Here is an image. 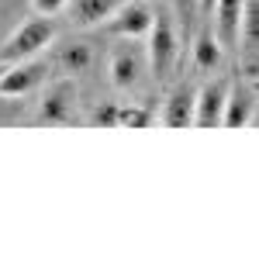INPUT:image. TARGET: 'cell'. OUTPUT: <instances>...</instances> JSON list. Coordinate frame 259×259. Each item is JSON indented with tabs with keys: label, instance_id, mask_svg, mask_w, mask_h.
Masks as SVG:
<instances>
[{
	"label": "cell",
	"instance_id": "6da1fadb",
	"mask_svg": "<svg viewBox=\"0 0 259 259\" xmlns=\"http://www.w3.org/2000/svg\"><path fill=\"white\" fill-rule=\"evenodd\" d=\"M145 38H149V45H145L149 73L156 80H169V73H173V66L180 59V31H177V24H173V14L169 11H156Z\"/></svg>",
	"mask_w": 259,
	"mask_h": 259
},
{
	"label": "cell",
	"instance_id": "7a4b0ae2",
	"mask_svg": "<svg viewBox=\"0 0 259 259\" xmlns=\"http://www.w3.org/2000/svg\"><path fill=\"white\" fill-rule=\"evenodd\" d=\"M52 41H56V24H52V21L41 18V14L38 18H28L0 41V62L11 66V62L35 59V56H41Z\"/></svg>",
	"mask_w": 259,
	"mask_h": 259
},
{
	"label": "cell",
	"instance_id": "3957f363",
	"mask_svg": "<svg viewBox=\"0 0 259 259\" xmlns=\"http://www.w3.org/2000/svg\"><path fill=\"white\" fill-rule=\"evenodd\" d=\"M107 73H111V83H114L118 90H139L142 80H145V73H149L145 49L135 45V38H121V45L111 49Z\"/></svg>",
	"mask_w": 259,
	"mask_h": 259
},
{
	"label": "cell",
	"instance_id": "277c9868",
	"mask_svg": "<svg viewBox=\"0 0 259 259\" xmlns=\"http://www.w3.org/2000/svg\"><path fill=\"white\" fill-rule=\"evenodd\" d=\"M76 83L73 76H56V80L45 87V94L38 100V114L35 118L41 124H69L76 114Z\"/></svg>",
	"mask_w": 259,
	"mask_h": 259
},
{
	"label": "cell",
	"instance_id": "5b68a950",
	"mask_svg": "<svg viewBox=\"0 0 259 259\" xmlns=\"http://www.w3.org/2000/svg\"><path fill=\"white\" fill-rule=\"evenodd\" d=\"M45 73H49V62H41L38 56L24 62H11L0 76V97H28L35 94L41 83H45Z\"/></svg>",
	"mask_w": 259,
	"mask_h": 259
},
{
	"label": "cell",
	"instance_id": "8992f818",
	"mask_svg": "<svg viewBox=\"0 0 259 259\" xmlns=\"http://www.w3.org/2000/svg\"><path fill=\"white\" fill-rule=\"evenodd\" d=\"M156 18V11L145 4V0H124L111 18L104 21V28L118 38H142L149 31V24Z\"/></svg>",
	"mask_w": 259,
	"mask_h": 259
},
{
	"label": "cell",
	"instance_id": "52a82bcc",
	"mask_svg": "<svg viewBox=\"0 0 259 259\" xmlns=\"http://www.w3.org/2000/svg\"><path fill=\"white\" fill-rule=\"evenodd\" d=\"M232 83L218 76V80L204 83L194 94V121L190 128H221V111H225V97H228Z\"/></svg>",
	"mask_w": 259,
	"mask_h": 259
},
{
	"label": "cell",
	"instance_id": "ba28073f",
	"mask_svg": "<svg viewBox=\"0 0 259 259\" xmlns=\"http://www.w3.org/2000/svg\"><path fill=\"white\" fill-rule=\"evenodd\" d=\"M90 66H94V45L90 41L69 38L62 45H56V52H52V69L59 76H80Z\"/></svg>",
	"mask_w": 259,
	"mask_h": 259
},
{
	"label": "cell",
	"instance_id": "9c48e42d",
	"mask_svg": "<svg viewBox=\"0 0 259 259\" xmlns=\"http://www.w3.org/2000/svg\"><path fill=\"white\" fill-rule=\"evenodd\" d=\"M242 7H245V0H214L211 18H214V38L221 41V49H239Z\"/></svg>",
	"mask_w": 259,
	"mask_h": 259
},
{
	"label": "cell",
	"instance_id": "30bf717a",
	"mask_svg": "<svg viewBox=\"0 0 259 259\" xmlns=\"http://www.w3.org/2000/svg\"><path fill=\"white\" fill-rule=\"evenodd\" d=\"M124 0H66V14L76 28H100Z\"/></svg>",
	"mask_w": 259,
	"mask_h": 259
},
{
	"label": "cell",
	"instance_id": "8fae6325",
	"mask_svg": "<svg viewBox=\"0 0 259 259\" xmlns=\"http://www.w3.org/2000/svg\"><path fill=\"white\" fill-rule=\"evenodd\" d=\"M256 111V97L245 83H232L228 97H225V111H221V128H245Z\"/></svg>",
	"mask_w": 259,
	"mask_h": 259
},
{
	"label": "cell",
	"instance_id": "7c38bea8",
	"mask_svg": "<svg viewBox=\"0 0 259 259\" xmlns=\"http://www.w3.org/2000/svg\"><path fill=\"white\" fill-rule=\"evenodd\" d=\"M194 94L197 90L187 87V83H180L169 94L166 107H162V124L166 128H190V121H194Z\"/></svg>",
	"mask_w": 259,
	"mask_h": 259
},
{
	"label": "cell",
	"instance_id": "4fadbf2b",
	"mask_svg": "<svg viewBox=\"0 0 259 259\" xmlns=\"http://www.w3.org/2000/svg\"><path fill=\"white\" fill-rule=\"evenodd\" d=\"M221 41L214 38V31H200L197 41H194V66L200 73H214L221 66Z\"/></svg>",
	"mask_w": 259,
	"mask_h": 259
},
{
	"label": "cell",
	"instance_id": "5bb4252c",
	"mask_svg": "<svg viewBox=\"0 0 259 259\" xmlns=\"http://www.w3.org/2000/svg\"><path fill=\"white\" fill-rule=\"evenodd\" d=\"M149 118H152V114H149L145 107H132V104H128V107H118L114 128H145Z\"/></svg>",
	"mask_w": 259,
	"mask_h": 259
},
{
	"label": "cell",
	"instance_id": "9a60e30c",
	"mask_svg": "<svg viewBox=\"0 0 259 259\" xmlns=\"http://www.w3.org/2000/svg\"><path fill=\"white\" fill-rule=\"evenodd\" d=\"M31 11L41 18H56L59 11H66V0H31Z\"/></svg>",
	"mask_w": 259,
	"mask_h": 259
},
{
	"label": "cell",
	"instance_id": "2e32d148",
	"mask_svg": "<svg viewBox=\"0 0 259 259\" xmlns=\"http://www.w3.org/2000/svg\"><path fill=\"white\" fill-rule=\"evenodd\" d=\"M114 118H118V104H104L94 111V124H100V128H114Z\"/></svg>",
	"mask_w": 259,
	"mask_h": 259
},
{
	"label": "cell",
	"instance_id": "e0dca14e",
	"mask_svg": "<svg viewBox=\"0 0 259 259\" xmlns=\"http://www.w3.org/2000/svg\"><path fill=\"white\" fill-rule=\"evenodd\" d=\"M211 7H214V0H197V11L204 18H211Z\"/></svg>",
	"mask_w": 259,
	"mask_h": 259
},
{
	"label": "cell",
	"instance_id": "ac0fdd59",
	"mask_svg": "<svg viewBox=\"0 0 259 259\" xmlns=\"http://www.w3.org/2000/svg\"><path fill=\"white\" fill-rule=\"evenodd\" d=\"M4 69H7V62H0V76H4Z\"/></svg>",
	"mask_w": 259,
	"mask_h": 259
},
{
	"label": "cell",
	"instance_id": "d6986e66",
	"mask_svg": "<svg viewBox=\"0 0 259 259\" xmlns=\"http://www.w3.org/2000/svg\"><path fill=\"white\" fill-rule=\"evenodd\" d=\"M4 118H7V114H4V111H0V121H4Z\"/></svg>",
	"mask_w": 259,
	"mask_h": 259
}]
</instances>
